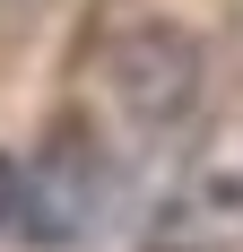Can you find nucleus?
Segmentation results:
<instances>
[{"label": "nucleus", "instance_id": "nucleus-1", "mask_svg": "<svg viewBox=\"0 0 243 252\" xmlns=\"http://www.w3.org/2000/svg\"><path fill=\"white\" fill-rule=\"evenodd\" d=\"M18 226L44 252H78V244H96V235L113 226V165L96 157V139L61 130V139L35 157L26 200H18Z\"/></svg>", "mask_w": 243, "mask_h": 252}, {"label": "nucleus", "instance_id": "nucleus-2", "mask_svg": "<svg viewBox=\"0 0 243 252\" xmlns=\"http://www.w3.org/2000/svg\"><path fill=\"white\" fill-rule=\"evenodd\" d=\"M200 78H209V52H200L191 26H165V18H148L130 26V35H113L104 44V87L122 96V113L148 130H165L182 122L200 104Z\"/></svg>", "mask_w": 243, "mask_h": 252}, {"label": "nucleus", "instance_id": "nucleus-3", "mask_svg": "<svg viewBox=\"0 0 243 252\" xmlns=\"http://www.w3.org/2000/svg\"><path fill=\"white\" fill-rule=\"evenodd\" d=\"M18 200H26V174L0 157V226H18Z\"/></svg>", "mask_w": 243, "mask_h": 252}]
</instances>
